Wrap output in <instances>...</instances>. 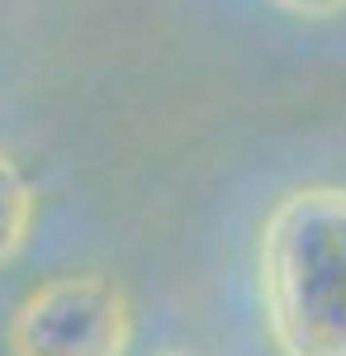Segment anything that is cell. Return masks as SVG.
<instances>
[{"label": "cell", "mask_w": 346, "mask_h": 356, "mask_svg": "<svg viewBox=\"0 0 346 356\" xmlns=\"http://www.w3.org/2000/svg\"><path fill=\"white\" fill-rule=\"evenodd\" d=\"M133 304L109 275H53L10 314V356H129Z\"/></svg>", "instance_id": "2"}, {"label": "cell", "mask_w": 346, "mask_h": 356, "mask_svg": "<svg viewBox=\"0 0 346 356\" xmlns=\"http://www.w3.org/2000/svg\"><path fill=\"white\" fill-rule=\"evenodd\" d=\"M33 228V186L10 152H0V271L24 252Z\"/></svg>", "instance_id": "3"}, {"label": "cell", "mask_w": 346, "mask_h": 356, "mask_svg": "<svg viewBox=\"0 0 346 356\" xmlns=\"http://www.w3.org/2000/svg\"><path fill=\"white\" fill-rule=\"evenodd\" d=\"M256 300L275 356H346V186L313 181L270 204Z\"/></svg>", "instance_id": "1"}, {"label": "cell", "mask_w": 346, "mask_h": 356, "mask_svg": "<svg viewBox=\"0 0 346 356\" xmlns=\"http://www.w3.org/2000/svg\"><path fill=\"white\" fill-rule=\"evenodd\" d=\"M270 5H280L285 15H299V19H327L346 10V0H270Z\"/></svg>", "instance_id": "4"}]
</instances>
